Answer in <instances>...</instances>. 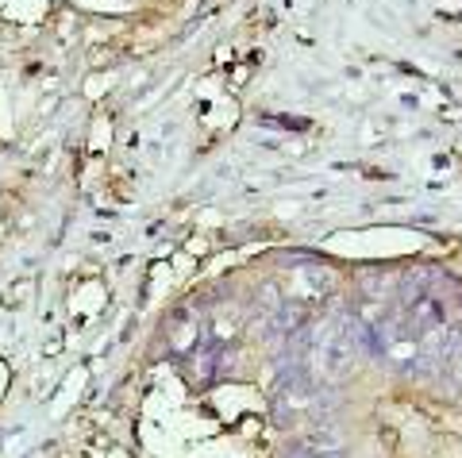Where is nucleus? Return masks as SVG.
<instances>
[{
  "instance_id": "1",
  "label": "nucleus",
  "mask_w": 462,
  "mask_h": 458,
  "mask_svg": "<svg viewBox=\"0 0 462 458\" xmlns=\"http://www.w3.org/2000/svg\"><path fill=\"white\" fill-rule=\"evenodd\" d=\"M316 458H336V454H316Z\"/></svg>"
}]
</instances>
